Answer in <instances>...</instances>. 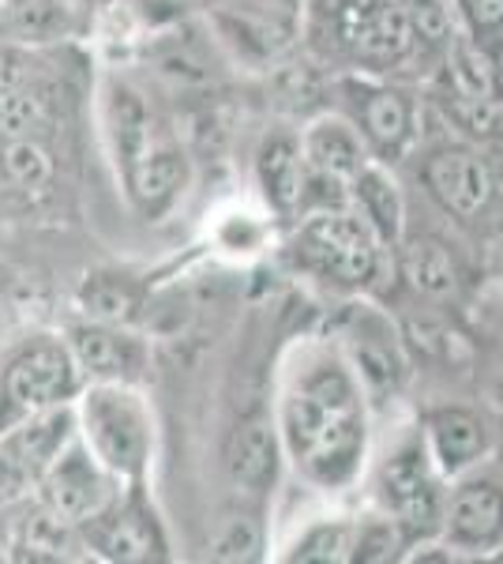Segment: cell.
<instances>
[{"label":"cell","instance_id":"cell-21","mask_svg":"<svg viewBox=\"0 0 503 564\" xmlns=\"http://www.w3.org/2000/svg\"><path fill=\"white\" fill-rule=\"evenodd\" d=\"M402 275L425 297H455L459 294V263L451 249L436 238H414L402 249Z\"/></svg>","mask_w":503,"mask_h":564},{"label":"cell","instance_id":"cell-18","mask_svg":"<svg viewBox=\"0 0 503 564\" xmlns=\"http://www.w3.org/2000/svg\"><path fill=\"white\" fill-rule=\"evenodd\" d=\"M255 174H260V188L267 204L278 215L300 212V193H305V151L300 140L289 132L267 135L255 159Z\"/></svg>","mask_w":503,"mask_h":564},{"label":"cell","instance_id":"cell-9","mask_svg":"<svg viewBox=\"0 0 503 564\" xmlns=\"http://www.w3.org/2000/svg\"><path fill=\"white\" fill-rule=\"evenodd\" d=\"M380 500L391 520H395L409 539L440 531L444 497L433 475V456H428L420 444H406V448L383 463Z\"/></svg>","mask_w":503,"mask_h":564},{"label":"cell","instance_id":"cell-29","mask_svg":"<svg viewBox=\"0 0 503 564\" xmlns=\"http://www.w3.org/2000/svg\"><path fill=\"white\" fill-rule=\"evenodd\" d=\"M353 550V527L346 523H319L313 531L305 534L289 561H305V564H338V561H350Z\"/></svg>","mask_w":503,"mask_h":564},{"label":"cell","instance_id":"cell-26","mask_svg":"<svg viewBox=\"0 0 503 564\" xmlns=\"http://www.w3.org/2000/svg\"><path fill=\"white\" fill-rule=\"evenodd\" d=\"M45 98L39 87H20L12 95H0V143L8 140H26V135H39L45 129Z\"/></svg>","mask_w":503,"mask_h":564},{"label":"cell","instance_id":"cell-15","mask_svg":"<svg viewBox=\"0 0 503 564\" xmlns=\"http://www.w3.org/2000/svg\"><path fill=\"white\" fill-rule=\"evenodd\" d=\"M428 456L444 475H462L489 452V425L466 406H440L428 414Z\"/></svg>","mask_w":503,"mask_h":564},{"label":"cell","instance_id":"cell-4","mask_svg":"<svg viewBox=\"0 0 503 564\" xmlns=\"http://www.w3.org/2000/svg\"><path fill=\"white\" fill-rule=\"evenodd\" d=\"M297 257L319 279L342 290H361L380 275V238L350 207H327L305 218Z\"/></svg>","mask_w":503,"mask_h":564},{"label":"cell","instance_id":"cell-28","mask_svg":"<svg viewBox=\"0 0 503 564\" xmlns=\"http://www.w3.org/2000/svg\"><path fill=\"white\" fill-rule=\"evenodd\" d=\"M409 31H414V45L425 57H444L455 34L444 0H409Z\"/></svg>","mask_w":503,"mask_h":564},{"label":"cell","instance_id":"cell-22","mask_svg":"<svg viewBox=\"0 0 503 564\" xmlns=\"http://www.w3.org/2000/svg\"><path fill=\"white\" fill-rule=\"evenodd\" d=\"M106 117H109V135H113L117 154H121L124 166L135 159V154H143L154 143L151 140V132H154L151 129V109H147V102H143V98L135 95L132 87L117 84L113 90H109Z\"/></svg>","mask_w":503,"mask_h":564},{"label":"cell","instance_id":"cell-25","mask_svg":"<svg viewBox=\"0 0 503 564\" xmlns=\"http://www.w3.org/2000/svg\"><path fill=\"white\" fill-rule=\"evenodd\" d=\"M50 177H53V162L50 151L39 143V135L0 143V185L34 193V188L50 185Z\"/></svg>","mask_w":503,"mask_h":564},{"label":"cell","instance_id":"cell-24","mask_svg":"<svg viewBox=\"0 0 503 564\" xmlns=\"http://www.w3.org/2000/svg\"><path fill=\"white\" fill-rule=\"evenodd\" d=\"M79 305H84L90 321L128 327L140 313V286L124 275H90L79 286Z\"/></svg>","mask_w":503,"mask_h":564},{"label":"cell","instance_id":"cell-6","mask_svg":"<svg viewBox=\"0 0 503 564\" xmlns=\"http://www.w3.org/2000/svg\"><path fill=\"white\" fill-rule=\"evenodd\" d=\"M79 531L84 550L95 557L113 561V564H162L170 561V539L162 531L158 516L147 505V497L140 494V481H132V494L121 497L109 508L87 520Z\"/></svg>","mask_w":503,"mask_h":564},{"label":"cell","instance_id":"cell-36","mask_svg":"<svg viewBox=\"0 0 503 564\" xmlns=\"http://www.w3.org/2000/svg\"><path fill=\"white\" fill-rule=\"evenodd\" d=\"M0 4H4V0H0Z\"/></svg>","mask_w":503,"mask_h":564},{"label":"cell","instance_id":"cell-5","mask_svg":"<svg viewBox=\"0 0 503 564\" xmlns=\"http://www.w3.org/2000/svg\"><path fill=\"white\" fill-rule=\"evenodd\" d=\"M331 39L364 68H395L414 50L409 0H331Z\"/></svg>","mask_w":503,"mask_h":564},{"label":"cell","instance_id":"cell-10","mask_svg":"<svg viewBox=\"0 0 503 564\" xmlns=\"http://www.w3.org/2000/svg\"><path fill=\"white\" fill-rule=\"evenodd\" d=\"M79 372L95 384H135L147 369V350L124 324L87 321L64 332Z\"/></svg>","mask_w":503,"mask_h":564},{"label":"cell","instance_id":"cell-19","mask_svg":"<svg viewBox=\"0 0 503 564\" xmlns=\"http://www.w3.org/2000/svg\"><path fill=\"white\" fill-rule=\"evenodd\" d=\"M500 65L503 61L496 53H489L484 45H478L466 31H455L451 45H447V53H444L447 84H451V95H459V98L500 102V95H503Z\"/></svg>","mask_w":503,"mask_h":564},{"label":"cell","instance_id":"cell-12","mask_svg":"<svg viewBox=\"0 0 503 564\" xmlns=\"http://www.w3.org/2000/svg\"><path fill=\"white\" fill-rule=\"evenodd\" d=\"M444 539L459 550H496L503 542V486L492 478H466L444 500Z\"/></svg>","mask_w":503,"mask_h":564},{"label":"cell","instance_id":"cell-32","mask_svg":"<svg viewBox=\"0 0 503 564\" xmlns=\"http://www.w3.org/2000/svg\"><path fill=\"white\" fill-rule=\"evenodd\" d=\"M34 489H39V481L26 475L8 452H0V520L8 523L26 500H34Z\"/></svg>","mask_w":503,"mask_h":564},{"label":"cell","instance_id":"cell-11","mask_svg":"<svg viewBox=\"0 0 503 564\" xmlns=\"http://www.w3.org/2000/svg\"><path fill=\"white\" fill-rule=\"evenodd\" d=\"M428 193L440 199V207L455 218H478L489 212L496 196V177H492L489 159L470 148H440L420 166Z\"/></svg>","mask_w":503,"mask_h":564},{"label":"cell","instance_id":"cell-27","mask_svg":"<svg viewBox=\"0 0 503 564\" xmlns=\"http://www.w3.org/2000/svg\"><path fill=\"white\" fill-rule=\"evenodd\" d=\"M210 557L230 561V564H249L263 557V523L255 516H230L218 527L215 542H210Z\"/></svg>","mask_w":503,"mask_h":564},{"label":"cell","instance_id":"cell-3","mask_svg":"<svg viewBox=\"0 0 503 564\" xmlns=\"http://www.w3.org/2000/svg\"><path fill=\"white\" fill-rule=\"evenodd\" d=\"M76 417L84 444L109 475L143 481L151 463V414L132 384H90Z\"/></svg>","mask_w":503,"mask_h":564},{"label":"cell","instance_id":"cell-34","mask_svg":"<svg viewBox=\"0 0 503 564\" xmlns=\"http://www.w3.org/2000/svg\"><path fill=\"white\" fill-rule=\"evenodd\" d=\"M0 39H8L4 34V4H0Z\"/></svg>","mask_w":503,"mask_h":564},{"label":"cell","instance_id":"cell-8","mask_svg":"<svg viewBox=\"0 0 503 564\" xmlns=\"http://www.w3.org/2000/svg\"><path fill=\"white\" fill-rule=\"evenodd\" d=\"M342 95L346 109H350V124L364 140V148L376 154L380 162H398L417 132L414 98L398 87L361 76L342 79Z\"/></svg>","mask_w":503,"mask_h":564},{"label":"cell","instance_id":"cell-35","mask_svg":"<svg viewBox=\"0 0 503 564\" xmlns=\"http://www.w3.org/2000/svg\"><path fill=\"white\" fill-rule=\"evenodd\" d=\"M0 557H4V553H0Z\"/></svg>","mask_w":503,"mask_h":564},{"label":"cell","instance_id":"cell-16","mask_svg":"<svg viewBox=\"0 0 503 564\" xmlns=\"http://www.w3.org/2000/svg\"><path fill=\"white\" fill-rule=\"evenodd\" d=\"M79 531L57 520L42 500H26L20 512L8 520V550L15 561H72Z\"/></svg>","mask_w":503,"mask_h":564},{"label":"cell","instance_id":"cell-33","mask_svg":"<svg viewBox=\"0 0 503 564\" xmlns=\"http://www.w3.org/2000/svg\"><path fill=\"white\" fill-rule=\"evenodd\" d=\"M34 68H39V61H34L31 45L0 39V95H12V90H20V87H31Z\"/></svg>","mask_w":503,"mask_h":564},{"label":"cell","instance_id":"cell-17","mask_svg":"<svg viewBox=\"0 0 503 564\" xmlns=\"http://www.w3.org/2000/svg\"><path fill=\"white\" fill-rule=\"evenodd\" d=\"M226 470H230L233 486L249 489V494H267L278 478V436H274L271 422L249 417L237 425L230 448H226Z\"/></svg>","mask_w":503,"mask_h":564},{"label":"cell","instance_id":"cell-23","mask_svg":"<svg viewBox=\"0 0 503 564\" xmlns=\"http://www.w3.org/2000/svg\"><path fill=\"white\" fill-rule=\"evenodd\" d=\"M68 31L64 0H4V34L23 45L53 42Z\"/></svg>","mask_w":503,"mask_h":564},{"label":"cell","instance_id":"cell-7","mask_svg":"<svg viewBox=\"0 0 503 564\" xmlns=\"http://www.w3.org/2000/svg\"><path fill=\"white\" fill-rule=\"evenodd\" d=\"M117 475L98 463L95 452L84 444V436L68 444L57 459L45 467V475L39 478V500L50 508L57 520L72 523V527H84L87 520H95L102 508H109L117 500Z\"/></svg>","mask_w":503,"mask_h":564},{"label":"cell","instance_id":"cell-30","mask_svg":"<svg viewBox=\"0 0 503 564\" xmlns=\"http://www.w3.org/2000/svg\"><path fill=\"white\" fill-rule=\"evenodd\" d=\"M409 534L402 531L395 520H372L361 531H353V550L350 561L364 564H383V561H398V550H406Z\"/></svg>","mask_w":503,"mask_h":564},{"label":"cell","instance_id":"cell-20","mask_svg":"<svg viewBox=\"0 0 503 564\" xmlns=\"http://www.w3.org/2000/svg\"><path fill=\"white\" fill-rule=\"evenodd\" d=\"M350 199L357 204V215L372 226L380 245H395L402 238V196L383 166H372L369 162V166L353 177Z\"/></svg>","mask_w":503,"mask_h":564},{"label":"cell","instance_id":"cell-13","mask_svg":"<svg viewBox=\"0 0 503 564\" xmlns=\"http://www.w3.org/2000/svg\"><path fill=\"white\" fill-rule=\"evenodd\" d=\"M76 436H79L76 406L61 403V406H50V411L23 417V422H15L8 433H0V452H8L26 475L39 481L45 475V467H50Z\"/></svg>","mask_w":503,"mask_h":564},{"label":"cell","instance_id":"cell-2","mask_svg":"<svg viewBox=\"0 0 503 564\" xmlns=\"http://www.w3.org/2000/svg\"><path fill=\"white\" fill-rule=\"evenodd\" d=\"M84 388V372L68 343L57 335H31L0 358V433L23 417L72 403Z\"/></svg>","mask_w":503,"mask_h":564},{"label":"cell","instance_id":"cell-31","mask_svg":"<svg viewBox=\"0 0 503 564\" xmlns=\"http://www.w3.org/2000/svg\"><path fill=\"white\" fill-rule=\"evenodd\" d=\"M466 34L503 61V0H459Z\"/></svg>","mask_w":503,"mask_h":564},{"label":"cell","instance_id":"cell-1","mask_svg":"<svg viewBox=\"0 0 503 564\" xmlns=\"http://www.w3.org/2000/svg\"><path fill=\"white\" fill-rule=\"evenodd\" d=\"M282 441L297 470L316 486L338 489L361 470L369 422L350 369L335 358L313 361L282 403Z\"/></svg>","mask_w":503,"mask_h":564},{"label":"cell","instance_id":"cell-14","mask_svg":"<svg viewBox=\"0 0 503 564\" xmlns=\"http://www.w3.org/2000/svg\"><path fill=\"white\" fill-rule=\"evenodd\" d=\"M128 196L143 215H162L173 199L181 196L188 181V159L185 151L170 148V143H151L143 154H135L124 166Z\"/></svg>","mask_w":503,"mask_h":564}]
</instances>
